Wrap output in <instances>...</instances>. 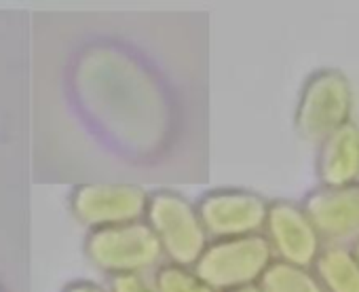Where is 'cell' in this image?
Returning a JSON list of instances; mask_svg holds the SVG:
<instances>
[{
	"label": "cell",
	"instance_id": "1",
	"mask_svg": "<svg viewBox=\"0 0 359 292\" xmlns=\"http://www.w3.org/2000/svg\"><path fill=\"white\" fill-rule=\"evenodd\" d=\"M319 172L321 176L325 172L327 187H342L344 180L359 174V129L355 125L344 123L327 133L321 142Z\"/></svg>",
	"mask_w": 359,
	"mask_h": 292
}]
</instances>
